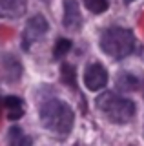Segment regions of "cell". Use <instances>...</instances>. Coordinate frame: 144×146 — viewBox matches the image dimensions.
Listing matches in <instances>:
<instances>
[{
    "label": "cell",
    "mask_w": 144,
    "mask_h": 146,
    "mask_svg": "<svg viewBox=\"0 0 144 146\" xmlns=\"http://www.w3.org/2000/svg\"><path fill=\"white\" fill-rule=\"evenodd\" d=\"M82 24L79 4L75 0H64V26L67 29H79Z\"/></svg>",
    "instance_id": "obj_6"
},
{
    "label": "cell",
    "mask_w": 144,
    "mask_h": 146,
    "mask_svg": "<svg viewBox=\"0 0 144 146\" xmlns=\"http://www.w3.org/2000/svg\"><path fill=\"white\" fill-rule=\"evenodd\" d=\"M86 7L89 9L91 13H102L108 9V2L106 0H84Z\"/></svg>",
    "instance_id": "obj_12"
},
{
    "label": "cell",
    "mask_w": 144,
    "mask_h": 146,
    "mask_svg": "<svg viewBox=\"0 0 144 146\" xmlns=\"http://www.w3.org/2000/svg\"><path fill=\"white\" fill-rule=\"evenodd\" d=\"M7 143L9 146H31V137H28L18 126H13L7 135Z\"/></svg>",
    "instance_id": "obj_9"
},
{
    "label": "cell",
    "mask_w": 144,
    "mask_h": 146,
    "mask_svg": "<svg viewBox=\"0 0 144 146\" xmlns=\"http://www.w3.org/2000/svg\"><path fill=\"white\" fill-rule=\"evenodd\" d=\"M97 108L100 110L111 122H117V124L129 122L135 115V104L131 100L126 99V97H119V95L111 93V91L102 93L100 97L97 99Z\"/></svg>",
    "instance_id": "obj_3"
},
{
    "label": "cell",
    "mask_w": 144,
    "mask_h": 146,
    "mask_svg": "<svg viewBox=\"0 0 144 146\" xmlns=\"http://www.w3.org/2000/svg\"><path fill=\"white\" fill-rule=\"evenodd\" d=\"M100 48L111 58H124L135 48L133 33L126 27H108L100 36Z\"/></svg>",
    "instance_id": "obj_2"
},
{
    "label": "cell",
    "mask_w": 144,
    "mask_h": 146,
    "mask_svg": "<svg viewBox=\"0 0 144 146\" xmlns=\"http://www.w3.org/2000/svg\"><path fill=\"white\" fill-rule=\"evenodd\" d=\"M2 106L6 108L7 119H11V121H17L24 115V104L18 97H6L2 100Z\"/></svg>",
    "instance_id": "obj_8"
},
{
    "label": "cell",
    "mask_w": 144,
    "mask_h": 146,
    "mask_svg": "<svg viewBox=\"0 0 144 146\" xmlns=\"http://www.w3.org/2000/svg\"><path fill=\"white\" fill-rule=\"evenodd\" d=\"M117 86L120 90H126V91H131V90H137L139 88V79L131 73H120L119 79H117Z\"/></svg>",
    "instance_id": "obj_10"
},
{
    "label": "cell",
    "mask_w": 144,
    "mask_h": 146,
    "mask_svg": "<svg viewBox=\"0 0 144 146\" xmlns=\"http://www.w3.org/2000/svg\"><path fill=\"white\" fill-rule=\"evenodd\" d=\"M26 11V0H0V15L6 18H18Z\"/></svg>",
    "instance_id": "obj_7"
},
{
    "label": "cell",
    "mask_w": 144,
    "mask_h": 146,
    "mask_svg": "<svg viewBox=\"0 0 144 146\" xmlns=\"http://www.w3.org/2000/svg\"><path fill=\"white\" fill-rule=\"evenodd\" d=\"M48 20L44 17H33L31 20L26 24L24 27V33H22V46H24V49H29L31 46H33L37 40H40L44 35H46L48 31Z\"/></svg>",
    "instance_id": "obj_4"
},
{
    "label": "cell",
    "mask_w": 144,
    "mask_h": 146,
    "mask_svg": "<svg viewBox=\"0 0 144 146\" xmlns=\"http://www.w3.org/2000/svg\"><path fill=\"white\" fill-rule=\"evenodd\" d=\"M124 2H126V4H128V2H133V0H124Z\"/></svg>",
    "instance_id": "obj_15"
},
{
    "label": "cell",
    "mask_w": 144,
    "mask_h": 146,
    "mask_svg": "<svg viewBox=\"0 0 144 146\" xmlns=\"http://www.w3.org/2000/svg\"><path fill=\"white\" fill-rule=\"evenodd\" d=\"M69 48H71V42H69L67 38H58L57 44H55V49H53V53H55L57 58H60V57H64V55L69 51Z\"/></svg>",
    "instance_id": "obj_11"
},
{
    "label": "cell",
    "mask_w": 144,
    "mask_h": 146,
    "mask_svg": "<svg viewBox=\"0 0 144 146\" xmlns=\"http://www.w3.org/2000/svg\"><path fill=\"white\" fill-rule=\"evenodd\" d=\"M108 82V71L104 70L102 64H89L86 68V73H84V84H86L88 90L91 91H97V90H102Z\"/></svg>",
    "instance_id": "obj_5"
},
{
    "label": "cell",
    "mask_w": 144,
    "mask_h": 146,
    "mask_svg": "<svg viewBox=\"0 0 144 146\" xmlns=\"http://www.w3.org/2000/svg\"><path fill=\"white\" fill-rule=\"evenodd\" d=\"M0 110H2V99H0Z\"/></svg>",
    "instance_id": "obj_14"
},
{
    "label": "cell",
    "mask_w": 144,
    "mask_h": 146,
    "mask_svg": "<svg viewBox=\"0 0 144 146\" xmlns=\"http://www.w3.org/2000/svg\"><path fill=\"white\" fill-rule=\"evenodd\" d=\"M62 79H64L67 84L75 86V68H71L69 64H64V66H62Z\"/></svg>",
    "instance_id": "obj_13"
},
{
    "label": "cell",
    "mask_w": 144,
    "mask_h": 146,
    "mask_svg": "<svg viewBox=\"0 0 144 146\" xmlns=\"http://www.w3.org/2000/svg\"><path fill=\"white\" fill-rule=\"evenodd\" d=\"M40 121H42L44 128L57 135H66L71 131L75 115L73 110L67 106L66 102L58 99H51L40 106Z\"/></svg>",
    "instance_id": "obj_1"
}]
</instances>
